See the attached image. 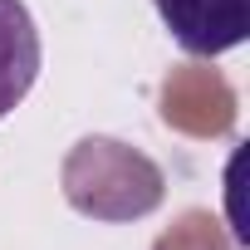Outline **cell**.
<instances>
[{
    "label": "cell",
    "mask_w": 250,
    "mask_h": 250,
    "mask_svg": "<svg viewBox=\"0 0 250 250\" xmlns=\"http://www.w3.org/2000/svg\"><path fill=\"white\" fill-rule=\"evenodd\" d=\"M152 5L167 35L196 59L230 54L250 35V0H152Z\"/></svg>",
    "instance_id": "6da1fadb"
},
{
    "label": "cell",
    "mask_w": 250,
    "mask_h": 250,
    "mask_svg": "<svg viewBox=\"0 0 250 250\" xmlns=\"http://www.w3.org/2000/svg\"><path fill=\"white\" fill-rule=\"evenodd\" d=\"M40 30L25 0H0V118L15 113L40 79Z\"/></svg>",
    "instance_id": "7a4b0ae2"
}]
</instances>
